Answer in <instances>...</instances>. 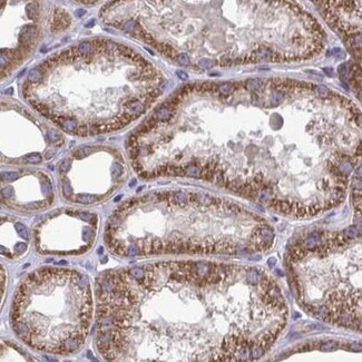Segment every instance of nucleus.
Masks as SVG:
<instances>
[{"label": "nucleus", "mask_w": 362, "mask_h": 362, "mask_svg": "<svg viewBox=\"0 0 362 362\" xmlns=\"http://www.w3.org/2000/svg\"><path fill=\"white\" fill-rule=\"evenodd\" d=\"M75 14H76L77 17H83V16H85L86 15V10H84V9H77L76 11H75Z\"/></svg>", "instance_id": "f704fd0d"}, {"label": "nucleus", "mask_w": 362, "mask_h": 362, "mask_svg": "<svg viewBox=\"0 0 362 362\" xmlns=\"http://www.w3.org/2000/svg\"><path fill=\"white\" fill-rule=\"evenodd\" d=\"M263 86H264V83L261 79H248L245 83L246 89L250 91H257V90L262 89Z\"/></svg>", "instance_id": "9d476101"}, {"label": "nucleus", "mask_w": 362, "mask_h": 362, "mask_svg": "<svg viewBox=\"0 0 362 362\" xmlns=\"http://www.w3.org/2000/svg\"><path fill=\"white\" fill-rule=\"evenodd\" d=\"M100 197L98 195H91V194H86V193H81L78 194L75 196V201L77 203L80 204H93L95 202L99 200Z\"/></svg>", "instance_id": "1a4fd4ad"}, {"label": "nucleus", "mask_w": 362, "mask_h": 362, "mask_svg": "<svg viewBox=\"0 0 362 362\" xmlns=\"http://www.w3.org/2000/svg\"><path fill=\"white\" fill-rule=\"evenodd\" d=\"M172 111L171 109H168L167 107L165 106H161L157 109V111H155V118L157 119L158 121H168L169 119H171V117H172Z\"/></svg>", "instance_id": "6e6552de"}, {"label": "nucleus", "mask_w": 362, "mask_h": 362, "mask_svg": "<svg viewBox=\"0 0 362 362\" xmlns=\"http://www.w3.org/2000/svg\"><path fill=\"white\" fill-rule=\"evenodd\" d=\"M77 127H78V124H77V121H75V119H71V118H67L66 119V121L62 124V126L60 128L61 129H64V131H76Z\"/></svg>", "instance_id": "4468645a"}, {"label": "nucleus", "mask_w": 362, "mask_h": 362, "mask_svg": "<svg viewBox=\"0 0 362 362\" xmlns=\"http://www.w3.org/2000/svg\"><path fill=\"white\" fill-rule=\"evenodd\" d=\"M135 183H136V179H131V182L129 183V186H134Z\"/></svg>", "instance_id": "37998d69"}, {"label": "nucleus", "mask_w": 362, "mask_h": 362, "mask_svg": "<svg viewBox=\"0 0 362 362\" xmlns=\"http://www.w3.org/2000/svg\"><path fill=\"white\" fill-rule=\"evenodd\" d=\"M339 72L342 77H348L351 79L352 84L354 85V89L358 93V96L362 100V61L350 65V64H344L340 66Z\"/></svg>", "instance_id": "20e7f679"}, {"label": "nucleus", "mask_w": 362, "mask_h": 362, "mask_svg": "<svg viewBox=\"0 0 362 362\" xmlns=\"http://www.w3.org/2000/svg\"><path fill=\"white\" fill-rule=\"evenodd\" d=\"M0 57H1V60H0V62H1V70H5L6 68H8L9 66H10L11 64V59L8 57L6 54H5L4 51H1V55H0Z\"/></svg>", "instance_id": "5701e85b"}, {"label": "nucleus", "mask_w": 362, "mask_h": 362, "mask_svg": "<svg viewBox=\"0 0 362 362\" xmlns=\"http://www.w3.org/2000/svg\"><path fill=\"white\" fill-rule=\"evenodd\" d=\"M36 37H37L36 26H32V25L25 26L20 36H19V42H20L19 44H28V45L32 46V44L36 40Z\"/></svg>", "instance_id": "39448f33"}, {"label": "nucleus", "mask_w": 362, "mask_h": 362, "mask_svg": "<svg viewBox=\"0 0 362 362\" xmlns=\"http://www.w3.org/2000/svg\"><path fill=\"white\" fill-rule=\"evenodd\" d=\"M55 153H56V151L55 149H52L51 152H50V151H48V152L46 153L45 154V159H49V158H51L52 156L55 155Z\"/></svg>", "instance_id": "c9c22d12"}, {"label": "nucleus", "mask_w": 362, "mask_h": 362, "mask_svg": "<svg viewBox=\"0 0 362 362\" xmlns=\"http://www.w3.org/2000/svg\"><path fill=\"white\" fill-rule=\"evenodd\" d=\"M70 164H71V161L64 159V161H62V162L59 164V172H60V173L68 172L69 167H70Z\"/></svg>", "instance_id": "cd10ccee"}, {"label": "nucleus", "mask_w": 362, "mask_h": 362, "mask_svg": "<svg viewBox=\"0 0 362 362\" xmlns=\"http://www.w3.org/2000/svg\"><path fill=\"white\" fill-rule=\"evenodd\" d=\"M137 27H138L137 22H135V21H133V20H128L123 25V28H121V29H123L124 31H126V32H129V34L133 35L135 31H136Z\"/></svg>", "instance_id": "dca6fc26"}, {"label": "nucleus", "mask_w": 362, "mask_h": 362, "mask_svg": "<svg viewBox=\"0 0 362 362\" xmlns=\"http://www.w3.org/2000/svg\"><path fill=\"white\" fill-rule=\"evenodd\" d=\"M81 4L84 5H95L97 2V1H88V0H84V1H80Z\"/></svg>", "instance_id": "e433bc0d"}, {"label": "nucleus", "mask_w": 362, "mask_h": 362, "mask_svg": "<svg viewBox=\"0 0 362 362\" xmlns=\"http://www.w3.org/2000/svg\"><path fill=\"white\" fill-rule=\"evenodd\" d=\"M121 174H123V166L119 163H114L113 166H111V175L114 178H118L121 177Z\"/></svg>", "instance_id": "6ab92c4d"}, {"label": "nucleus", "mask_w": 362, "mask_h": 362, "mask_svg": "<svg viewBox=\"0 0 362 362\" xmlns=\"http://www.w3.org/2000/svg\"><path fill=\"white\" fill-rule=\"evenodd\" d=\"M100 133H101V131H100L99 127H98V123L91 124L90 129H89V134L90 135H98V134H100Z\"/></svg>", "instance_id": "c756f323"}, {"label": "nucleus", "mask_w": 362, "mask_h": 362, "mask_svg": "<svg viewBox=\"0 0 362 362\" xmlns=\"http://www.w3.org/2000/svg\"><path fill=\"white\" fill-rule=\"evenodd\" d=\"M176 60H177V62H178L179 65H182V66L190 65V57H188V55L185 54V52L178 54L177 57H176Z\"/></svg>", "instance_id": "4be33fe9"}, {"label": "nucleus", "mask_w": 362, "mask_h": 362, "mask_svg": "<svg viewBox=\"0 0 362 362\" xmlns=\"http://www.w3.org/2000/svg\"><path fill=\"white\" fill-rule=\"evenodd\" d=\"M335 347H337V343H335L334 341H328L321 347V350H324V351H327V350H332V349H334Z\"/></svg>", "instance_id": "c85d7f7f"}, {"label": "nucleus", "mask_w": 362, "mask_h": 362, "mask_svg": "<svg viewBox=\"0 0 362 362\" xmlns=\"http://www.w3.org/2000/svg\"><path fill=\"white\" fill-rule=\"evenodd\" d=\"M248 267L158 262L98 282L96 345L106 362H253L281 331L265 319L286 307L247 281Z\"/></svg>", "instance_id": "f257e3e1"}, {"label": "nucleus", "mask_w": 362, "mask_h": 362, "mask_svg": "<svg viewBox=\"0 0 362 362\" xmlns=\"http://www.w3.org/2000/svg\"><path fill=\"white\" fill-rule=\"evenodd\" d=\"M18 177H19V174L16 172H6L1 174L2 181H7V182H12L15 179H17Z\"/></svg>", "instance_id": "412c9836"}, {"label": "nucleus", "mask_w": 362, "mask_h": 362, "mask_svg": "<svg viewBox=\"0 0 362 362\" xmlns=\"http://www.w3.org/2000/svg\"><path fill=\"white\" fill-rule=\"evenodd\" d=\"M42 76H44L42 72L40 71V70L38 69V67H37V68H35L29 71V74H28V81H30V83H37V81H40Z\"/></svg>", "instance_id": "ddd939ff"}, {"label": "nucleus", "mask_w": 362, "mask_h": 362, "mask_svg": "<svg viewBox=\"0 0 362 362\" xmlns=\"http://www.w3.org/2000/svg\"><path fill=\"white\" fill-rule=\"evenodd\" d=\"M261 238H262L263 243L265 244L266 248H269L273 243V240H274V233L270 227L267 226H263L261 228Z\"/></svg>", "instance_id": "0eeeda50"}, {"label": "nucleus", "mask_w": 362, "mask_h": 362, "mask_svg": "<svg viewBox=\"0 0 362 362\" xmlns=\"http://www.w3.org/2000/svg\"><path fill=\"white\" fill-rule=\"evenodd\" d=\"M324 70H325V72H327V74H329V75H332V69H328V68H325L324 69Z\"/></svg>", "instance_id": "a19ab883"}, {"label": "nucleus", "mask_w": 362, "mask_h": 362, "mask_svg": "<svg viewBox=\"0 0 362 362\" xmlns=\"http://www.w3.org/2000/svg\"><path fill=\"white\" fill-rule=\"evenodd\" d=\"M26 250V244L24 243H17L15 245V252L16 253H22Z\"/></svg>", "instance_id": "2f4dec72"}, {"label": "nucleus", "mask_w": 362, "mask_h": 362, "mask_svg": "<svg viewBox=\"0 0 362 362\" xmlns=\"http://www.w3.org/2000/svg\"><path fill=\"white\" fill-rule=\"evenodd\" d=\"M25 72H26V69H24V70H21L20 72H19V75H18V77H21L25 75Z\"/></svg>", "instance_id": "79ce46f5"}, {"label": "nucleus", "mask_w": 362, "mask_h": 362, "mask_svg": "<svg viewBox=\"0 0 362 362\" xmlns=\"http://www.w3.org/2000/svg\"><path fill=\"white\" fill-rule=\"evenodd\" d=\"M198 65H200L201 68H204V69H210L212 68L214 65H215V62L212 60V59H208V58H203L201 59L200 61H198Z\"/></svg>", "instance_id": "b1692460"}, {"label": "nucleus", "mask_w": 362, "mask_h": 362, "mask_svg": "<svg viewBox=\"0 0 362 362\" xmlns=\"http://www.w3.org/2000/svg\"><path fill=\"white\" fill-rule=\"evenodd\" d=\"M78 136H87V135L89 134V131H88V127L86 126V124H80L78 125V127H77L76 131H75Z\"/></svg>", "instance_id": "bb28decb"}, {"label": "nucleus", "mask_w": 362, "mask_h": 362, "mask_svg": "<svg viewBox=\"0 0 362 362\" xmlns=\"http://www.w3.org/2000/svg\"><path fill=\"white\" fill-rule=\"evenodd\" d=\"M14 193H15L14 187L6 186L1 190V197H2V198H9V197H11L12 195H14Z\"/></svg>", "instance_id": "393cba45"}, {"label": "nucleus", "mask_w": 362, "mask_h": 362, "mask_svg": "<svg viewBox=\"0 0 362 362\" xmlns=\"http://www.w3.org/2000/svg\"><path fill=\"white\" fill-rule=\"evenodd\" d=\"M25 161L28 163H31V164H38V163L42 162V155L38 154V153H32V154H29L25 157Z\"/></svg>", "instance_id": "aec40b11"}, {"label": "nucleus", "mask_w": 362, "mask_h": 362, "mask_svg": "<svg viewBox=\"0 0 362 362\" xmlns=\"http://www.w3.org/2000/svg\"><path fill=\"white\" fill-rule=\"evenodd\" d=\"M323 16L362 61V1H321Z\"/></svg>", "instance_id": "7ed1b4c3"}, {"label": "nucleus", "mask_w": 362, "mask_h": 362, "mask_svg": "<svg viewBox=\"0 0 362 362\" xmlns=\"http://www.w3.org/2000/svg\"><path fill=\"white\" fill-rule=\"evenodd\" d=\"M275 263H276L275 257H272V259H270V260H269V265H270V266H272L273 264H275Z\"/></svg>", "instance_id": "58836bf2"}, {"label": "nucleus", "mask_w": 362, "mask_h": 362, "mask_svg": "<svg viewBox=\"0 0 362 362\" xmlns=\"http://www.w3.org/2000/svg\"><path fill=\"white\" fill-rule=\"evenodd\" d=\"M38 2H31V4L27 5V7H26V11H27V15L28 17L30 18V19H32L34 21H37V19H38V15H39V11H38Z\"/></svg>", "instance_id": "9b49d317"}, {"label": "nucleus", "mask_w": 362, "mask_h": 362, "mask_svg": "<svg viewBox=\"0 0 362 362\" xmlns=\"http://www.w3.org/2000/svg\"><path fill=\"white\" fill-rule=\"evenodd\" d=\"M218 89H220V93H221L222 95L227 96V95H231V94L234 91V86L230 83H224V84H222V85H220Z\"/></svg>", "instance_id": "f3484780"}, {"label": "nucleus", "mask_w": 362, "mask_h": 362, "mask_svg": "<svg viewBox=\"0 0 362 362\" xmlns=\"http://www.w3.org/2000/svg\"><path fill=\"white\" fill-rule=\"evenodd\" d=\"M95 22H96L95 19H90V20H88L86 24H85V28H88V29H89V28H93L94 26H95Z\"/></svg>", "instance_id": "72a5a7b5"}, {"label": "nucleus", "mask_w": 362, "mask_h": 362, "mask_svg": "<svg viewBox=\"0 0 362 362\" xmlns=\"http://www.w3.org/2000/svg\"><path fill=\"white\" fill-rule=\"evenodd\" d=\"M89 280L62 267L29 273L15 294L11 321L15 333L42 351L67 354L86 340L93 320Z\"/></svg>", "instance_id": "f03ea898"}, {"label": "nucleus", "mask_w": 362, "mask_h": 362, "mask_svg": "<svg viewBox=\"0 0 362 362\" xmlns=\"http://www.w3.org/2000/svg\"><path fill=\"white\" fill-rule=\"evenodd\" d=\"M357 176H359V177H362V166H360L358 169H357Z\"/></svg>", "instance_id": "4c0bfd02"}, {"label": "nucleus", "mask_w": 362, "mask_h": 362, "mask_svg": "<svg viewBox=\"0 0 362 362\" xmlns=\"http://www.w3.org/2000/svg\"><path fill=\"white\" fill-rule=\"evenodd\" d=\"M91 153V147H89V146H84V147H81V148L77 149L76 152L74 153V157L75 158H84V157H86V156H88Z\"/></svg>", "instance_id": "2eb2a0df"}, {"label": "nucleus", "mask_w": 362, "mask_h": 362, "mask_svg": "<svg viewBox=\"0 0 362 362\" xmlns=\"http://www.w3.org/2000/svg\"><path fill=\"white\" fill-rule=\"evenodd\" d=\"M124 107L125 108H127L128 111H131V114L135 115V116H137V117L141 114H143L145 111L144 104L141 103L139 100H136V99H131L129 101L124 104Z\"/></svg>", "instance_id": "423d86ee"}, {"label": "nucleus", "mask_w": 362, "mask_h": 362, "mask_svg": "<svg viewBox=\"0 0 362 362\" xmlns=\"http://www.w3.org/2000/svg\"><path fill=\"white\" fill-rule=\"evenodd\" d=\"M15 228H16L17 233L20 235L22 238H25V240H28V238H29V233H28V231H27V227H26L24 224H21V223H16V224H15Z\"/></svg>", "instance_id": "a211bd4d"}, {"label": "nucleus", "mask_w": 362, "mask_h": 362, "mask_svg": "<svg viewBox=\"0 0 362 362\" xmlns=\"http://www.w3.org/2000/svg\"><path fill=\"white\" fill-rule=\"evenodd\" d=\"M121 195H119V196H117V197H116V198H115L114 201H115V202H118V201L121 200Z\"/></svg>", "instance_id": "c03bdc74"}, {"label": "nucleus", "mask_w": 362, "mask_h": 362, "mask_svg": "<svg viewBox=\"0 0 362 362\" xmlns=\"http://www.w3.org/2000/svg\"><path fill=\"white\" fill-rule=\"evenodd\" d=\"M129 144H131V147H138L137 146V135L131 134V136H129Z\"/></svg>", "instance_id": "7c9ffc66"}, {"label": "nucleus", "mask_w": 362, "mask_h": 362, "mask_svg": "<svg viewBox=\"0 0 362 362\" xmlns=\"http://www.w3.org/2000/svg\"><path fill=\"white\" fill-rule=\"evenodd\" d=\"M78 49H79V52L84 56V57L89 56V55H93V52H94L93 44H91L90 42H81V44L78 46Z\"/></svg>", "instance_id": "f8f14e48"}, {"label": "nucleus", "mask_w": 362, "mask_h": 362, "mask_svg": "<svg viewBox=\"0 0 362 362\" xmlns=\"http://www.w3.org/2000/svg\"><path fill=\"white\" fill-rule=\"evenodd\" d=\"M48 138H49V141H52V143L59 141V138H60V133H59L58 129H50V131H48Z\"/></svg>", "instance_id": "a878e982"}, {"label": "nucleus", "mask_w": 362, "mask_h": 362, "mask_svg": "<svg viewBox=\"0 0 362 362\" xmlns=\"http://www.w3.org/2000/svg\"><path fill=\"white\" fill-rule=\"evenodd\" d=\"M176 75H177L182 80H186L187 78H188V75H187L185 71H182V70H177V71H176Z\"/></svg>", "instance_id": "473e14b6"}, {"label": "nucleus", "mask_w": 362, "mask_h": 362, "mask_svg": "<svg viewBox=\"0 0 362 362\" xmlns=\"http://www.w3.org/2000/svg\"><path fill=\"white\" fill-rule=\"evenodd\" d=\"M12 91H14V89H12V88H8V89L5 90V94H6V95H11V94H12Z\"/></svg>", "instance_id": "ea45409f"}]
</instances>
